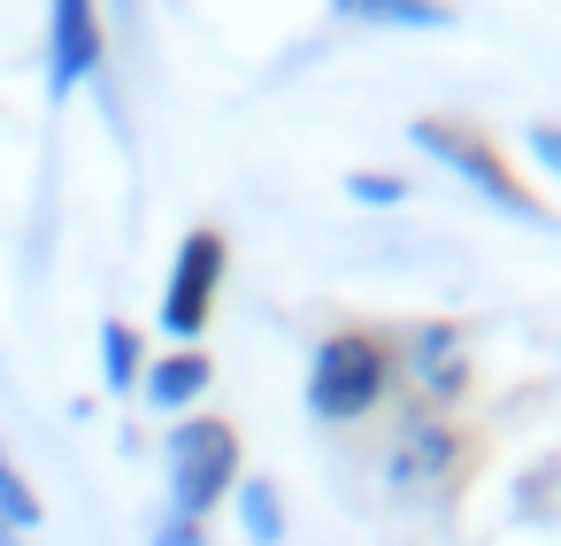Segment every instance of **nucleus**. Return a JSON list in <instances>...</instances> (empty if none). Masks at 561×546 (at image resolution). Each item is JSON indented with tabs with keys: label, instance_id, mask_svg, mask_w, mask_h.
<instances>
[{
	"label": "nucleus",
	"instance_id": "nucleus-1",
	"mask_svg": "<svg viewBox=\"0 0 561 546\" xmlns=\"http://www.w3.org/2000/svg\"><path fill=\"white\" fill-rule=\"evenodd\" d=\"M408 147L431 155L446 178H461L484 208H500V216H515V224H553V208L507 170V155H500L477 124H461V116H415V124H408Z\"/></svg>",
	"mask_w": 561,
	"mask_h": 546
},
{
	"label": "nucleus",
	"instance_id": "nucleus-2",
	"mask_svg": "<svg viewBox=\"0 0 561 546\" xmlns=\"http://www.w3.org/2000/svg\"><path fill=\"white\" fill-rule=\"evenodd\" d=\"M400 385L392 369V346L377 331H331L316 354H308V416L316 423H362L385 408V393Z\"/></svg>",
	"mask_w": 561,
	"mask_h": 546
},
{
	"label": "nucleus",
	"instance_id": "nucleus-3",
	"mask_svg": "<svg viewBox=\"0 0 561 546\" xmlns=\"http://www.w3.org/2000/svg\"><path fill=\"white\" fill-rule=\"evenodd\" d=\"M162 477H170V515L208 523V508L239 492V431L224 416H178V431L162 439Z\"/></svg>",
	"mask_w": 561,
	"mask_h": 546
},
{
	"label": "nucleus",
	"instance_id": "nucleus-4",
	"mask_svg": "<svg viewBox=\"0 0 561 546\" xmlns=\"http://www.w3.org/2000/svg\"><path fill=\"white\" fill-rule=\"evenodd\" d=\"M224 270H231V247L224 231H185L178 254H170V277H162V331L178 346H193L216 316V293H224Z\"/></svg>",
	"mask_w": 561,
	"mask_h": 546
},
{
	"label": "nucleus",
	"instance_id": "nucleus-5",
	"mask_svg": "<svg viewBox=\"0 0 561 546\" xmlns=\"http://www.w3.org/2000/svg\"><path fill=\"white\" fill-rule=\"evenodd\" d=\"M454 462H461V431L446 416H400V431L385 439V492L431 500V492H446Z\"/></svg>",
	"mask_w": 561,
	"mask_h": 546
},
{
	"label": "nucleus",
	"instance_id": "nucleus-6",
	"mask_svg": "<svg viewBox=\"0 0 561 546\" xmlns=\"http://www.w3.org/2000/svg\"><path fill=\"white\" fill-rule=\"evenodd\" d=\"M108 55V9L101 0H47V86L78 93Z\"/></svg>",
	"mask_w": 561,
	"mask_h": 546
},
{
	"label": "nucleus",
	"instance_id": "nucleus-7",
	"mask_svg": "<svg viewBox=\"0 0 561 546\" xmlns=\"http://www.w3.org/2000/svg\"><path fill=\"white\" fill-rule=\"evenodd\" d=\"M392 369L423 393V400H461L469 393V339L454 323H415L408 346L392 354Z\"/></svg>",
	"mask_w": 561,
	"mask_h": 546
},
{
	"label": "nucleus",
	"instance_id": "nucleus-8",
	"mask_svg": "<svg viewBox=\"0 0 561 546\" xmlns=\"http://www.w3.org/2000/svg\"><path fill=\"white\" fill-rule=\"evenodd\" d=\"M208 354L201 346H170L162 362H147V377H139V400L147 408H162V416H193L201 408V393H208Z\"/></svg>",
	"mask_w": 561,
	"mask_h": 546
},
{
	"label": "nucleus",
	"instance_id": "nucleus-9",
	"mask_svg": "<svg viewBox=\"0 0 561 546\" xmlns=\"http://www.w3.org/2000/svg\"><path fill=\"white\" fill-rule=\"evenodd\" d=\"M354 24H385V32H446L454 9L446 0H354Z\"/></svg>",
	"mask_w": 561,
	"mask_h": 546
},
{
	"label": "nucleus",
	"instance_id": "nucleus-10",
	"mask_svg": "<svg viewBox=\"0 0 561 546\" xmlns=\"http://www.w3.org/2000/svg\"><path fill=\"white\" fill-rule=\"evenodd\" d=\"M231 508H239V531H247L254 546H277V538H285V500H277L270 477H239Z\"/></svg>",
	"mask_w": 561,
	"mask_h": 546
},
{
	"label": "nucleus",
	"instance_id": "nucleus-11",
	"mask_svg": "<svg viewBox=\"0 0 561 546\" xmlns=\"http://www.w3.org/2000/svg\"><path fill=\"white\" fill-rule=\"evenodd\" d=\"M139 377H147L139 331H131L124 316H108V323H101V385H108V393H139Z\"/></svg>",
	"mask_w": 561,
	"mask_h": 546
},
{
	"label": "nucleus",
	"instance_id": "nucleus-12",
	"mask_svg": "<svg viewBox=\"0 0 561 546\" xmlns=\"http://www.w3.org/2000/svg\"><path fill=\"white\" fill-rule=\"evenodd\" d=\"M0 523H9V531H32L39 523V492L24 485V469L9 454H0Z\"/></svg>",
	"mask_w": 561,
	"mask_h": 546
},
{
	"label": "nucleus",
	"instance_id": "nucleus-13",
	"mask_svg": "<svg viewBox=\"0 0 561 546\" xmlns=\"http://www.w3.org/2000/svg\"><path fill=\"white\" fill-rule=\"evenodd\" d=\"M346 201H354V208H400L408 185H400L392 170H346Z\"/></svg>",
	"mask_w": 561,
	"mask_h": 546
},
{
	"label": "nucleus",
	"instance_id": "nucleus-14",
	"mask_svg": "<svg viewBox=\"0 0 561 546\" xmlns=\"http://www.w3.org/2000/svg\"><path fill=\"white\" fill-rule=\"evenodd\" d=\"M523 147H530V162L561 185V124H530V132H523Z\"/></svg>",
	"mask_w": 561,
	"mask_h": 546
},
{
	"label": "nucleus",
	"instance_id": "nucleus-15",
	"mask_svg": "<svg viewBox=\"0 0 561 546\" xmlns=\"http://www.w3.org/2000/svg\"><path fill=\"white\" fill-rule=\"evenodd\" d=\"M154 546H208V531L185 523V515H162V523H154Z\"/></svg>",
	"mask_w": 561,
	"mask_h": 546
},
{
	"label": "nucleus",
	"instance_id": "nucleus-16",
	"mask_svg": "<svg viewBox=\"0 0 561 546\" xmlns=\"http://www.w3.org/2000/svg\"><path fill=\"white\" fill-rule=\"evenodd\" d=\"M0 546H24V531H9V523H0Z\"/></svg>",
	"mask_w": 561,
	"mask_h": 546
},
{
	"label": "nucleus",
	"instance_id": "nucleus-17",
	"mask_svg": "<svg viewBox=\"0 0 561 546\" xmlns=\"http://www.w3.org/2000/svg\"><path fill=\"white\" fill-rule=\"evenodd\" d=\"M346 9H354V0H331V16H346Z\"/></svg>",
	"mask_w": 561,
	"mask_h": 546
},
{
	"label": "nucleus",
	"instance_id": "nucleus-18",
	"mask_svg": "<svg viewBox=\"0 0 561 546\" xmlns=\"http://www.w3.org/2000/svg\"><path fill=\"white\" fill-rule=\"evenodd\" d=\"M116 9H139V0H116Z\"/></svg>",
	"mask_w": 561,
	"mask_h": 546
}]
</instances>
